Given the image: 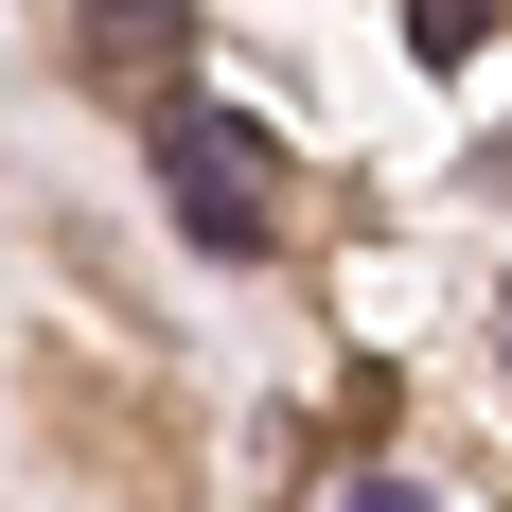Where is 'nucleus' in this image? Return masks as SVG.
I'll use <instances>...</instances> for the list:
<instances>
[{
	"label": "nucleus",
	"instance_id": "nucleus-4",
	"mask_svg": "<svg viewBox=\"0 0 512 512\" xmlns=\"http://www.w3.org/2000/svg\"><path fill=\"white\" fill-rule=\"evenodd\" d=\"M495 336H512V318H495Z\"/></svg>",
	"mask_w": 512,
	"mask_h": 512
},
{
	"label": "nucleus",
	"instance_id": "nucleus-1",
	"mask_svg": "<svg viewBox=\"0 0 512 512\" xmlns=\"http://www.w3.org/2000/svg\"><path fill=\"white\" fill-rule=\"evenodd\" d=\"M159 177H177V212H195L212 248H265V230H283V195H265V142H248V124H177V142H159Z\"/></svg>",
	"mask_w": 512,
	"mask_h": 512
},
{
	"label": "nucleus",
	"instance_id": "nucleus-2",
	"mask_svg": "<svg viewBox=\"0 0 512 512\" xmlns=\"http://www.w3.org/2000/svg\"><path fill=\"white\" fill-rule=\"evenodd\" d=\"M477 18H495V0H407V36H424V53H477Z\"/></svg>",
	"mask_w": 512,
	"mask_h": 512
},
{
	"label": "nucleus",
	"instance_id": "nucleus-3",
	"mask_svg": "<svg viewBox=\"0 0 512 512\" xmlns=\"http://www.w3.org/2000/svg\"><path fill=\"white\" fill-rule=\"evenodd\" d=\"M336 512H442V495H424V477H354Z\"/></svg>",
	"mask_w": 512,
	"mask_h": 512
}]
</instances>
